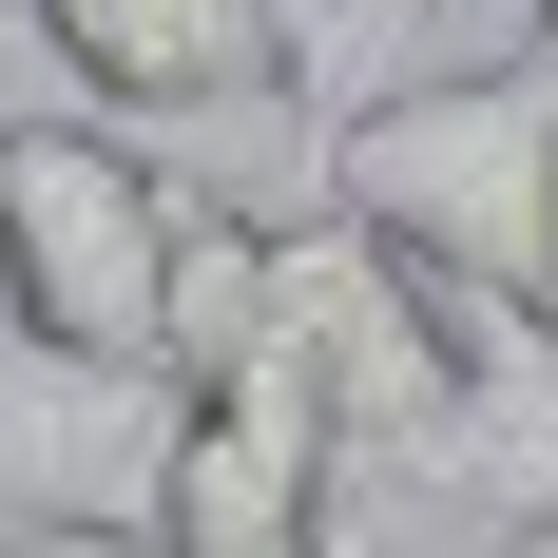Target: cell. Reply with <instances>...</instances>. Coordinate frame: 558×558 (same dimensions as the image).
Here are the masks:
<instances>
[{
  "instance_id": "cell-1",
  "label": "cell",
  "mask_w": 558,
  "mask_h": 558,
  "mask_svg": "<svg viewBox=\"0 0 558 558\" xmlns=\"http://www.w3.org/2000/svg\"><path fill=\"white\" fill-rule=\"evenodd\" d=\"M308 193L347 231H386L404 270L462 289V308H539V270H558V58L386 77L366 116L308 135Z\"/></svg>"
},
{
  "instance_id": "cell-2",
  "label": "cell",
  "mask_w": 558,
  "mask_h": 558,
  "mask_svg": "<svg viewBox=\"0 0 558 558\" xmlns=\"http://www.w3.org/2000/svg\"><path fill=\"white\" fill-rule=\"evenodd\" d=\"M173 270H193V173H155L97 116L0 135V308L97 366H173Z\"/></svg>"
},
{
  "instance_id": "cell-3",
  "label": "cell",
  "mask_w": 558,
  "mask_h": 558,
  "mask_svg": "<svg viewBox=\"0 0 558 558\" xmlns=\"http://www.w3.org/2000/svg\"><path fill=\"white\" fill-rule=\"evenodd\" d=\"M173 462H193V366H97L0 308V539L173 558Z\"/></svg>"
},
{
  "instance_id": "cell-4",
  "label": "cell",
  "mask_w": 558,
  "mask_h": 558,
  "mask_svg": "<svg viewBox=\"0 0 558 558\" xmlns=\"http://www.w3.org/2000/svg\"><path fill=\"white\" fill-rule=\"evenodd\" d=\"M39 39L77 58V97L213 135V116H251L289 58H308V20H289V0H39Z\"/></svg>"
},
{
  "instance_id": "cell-5",
  "label": "cell",
  "mask_w": 558,
  "mask_h": 558,
  "mask_svg": "<svg viewBox=\"0 0 558 558\" xmlns=\"http://www.w3.org/2000/svg\"><path fill=\"white\" fill-rule=\"evenodd\" d=\"M424 20H444V0H347V39H328V97H347V58H404Z\"/></svg>"
},
{
  "instance_id": "cell-6",
  "label": "cell",
  "mask_w": 558,
  "mask_h": 558,
  "mask_svg": "<svg viewBox=\"0 0 558 558\" xmlns=\"http://www.w3.org/2000/svg\"><path fill=\"white\" fill-rule=\"evenodd\" d=\"M539 347H558V270H539Z\"/></svg>"
},
{
  "instance_id": "cell-7",
  "label": "cell",
  "mask_w": 558,
  "mask_h": 558,
  "mask_svg": "<svg viewBox=\"0 0 558 558\" xmlns=\"http://www.w3.org/2000/svg\"><path fill=\"white\" fill-rule=\"evenodd\" d=\"M539 58H558V0H539Z\"/></svg>"
},
{
  "instance_id": "cell-8",
  "label": "cell",
  "mask_w": 558,
  "mask_h": 558,
  "mask_svg": "<svg viewBox=\"0 0 558 558\" xmlns=\"http://www.w3.org/2000/svg\"><path fill=\"white\" fill-rule=\"evenodd\" d=\"M520 558H558V539H520Z\"/></svg>"
},
{
  "instance_id": "cell-9",
  "label": "cell",
  "mask_w": 558,
  "mask_h": 558,
  "mask_svg": "<svg viewBox=\"0 0 558 558\" xmlns=\"http://www.w3.org/2000/svg\"><path fill=\"white\" fill-rule=\"evenodd\" d=\"M0 558H20V539H0Z\"/></svg>"
}]
</instances>
